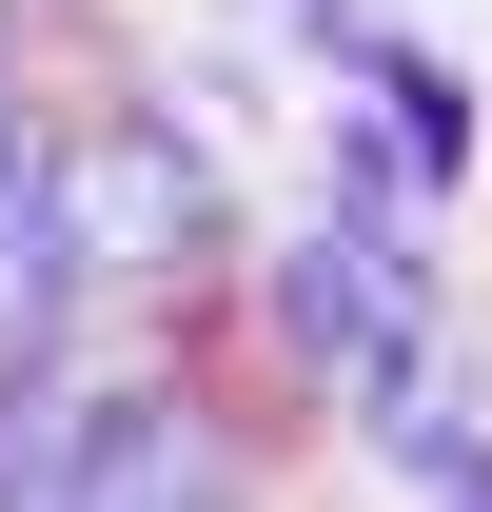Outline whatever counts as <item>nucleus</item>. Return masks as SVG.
Returning <instances> with one entry per match:
<instances>
[{
  "instance_id": "nucleus-5",
  "label": "nucleus",
  "mask_w": 492,
  "mask_h": 512,
  "mask_svg": "<svg viewBox=\"0 0 492 512\" xmlns=\"http://www.w3.org/2000/svg\"><path fill=\"white\" fill-rule=\"evenodd\" d=\"M20 40H40V0H0V79H20Z\"/></svg>"
},
{
  "instance_id": "nucleus-2",
  "label": "nucleus",
  "mask_w": 492,
  "mask_h": 512,
  "mask_svg": "<svg viewBox=\"0 0 492 512\" xmlns=\"http://www.w3.org/2000/svg\"><path fill=\"white\" fill-rule=\"evenodd\" d=\"M335 79H355V99H374V138L414 158V197H453V178L492 158V99H473L453 60H433V40H394V20H374V40H355Z\"/></svg>"
},
{
  "instance_id": "nucleus-3",
  "label": "nucleus",
  "mask_w": 492,
  "mask_h": 512,
  "mask_svg": "<svg viewBox=\"0 0 492 512\" xmlns=\"http://www.w3.org/2000/svg\"><path fill=\"white\" fill-rule=\"evenodd\" d=\"M414 493H433V512H492V414H453V434L414 453Z\"/></svg>"
},
{
  "instance_id": "nucleus-1",
  "label": "nucleus",
  "mask_w": 492,
  "mask_h": 512,
  "mask_svg": "<svg viewBox=\"0 0 492 512\" xmlns=\"http://www.w3.org/2000/svg\"><path fill=\"white\" fill-rule=\"evenodd\" d=\"M60 237L79 276H99V316L119 296H217V256H237V197H217V158H197L178 99H79L60 119Z\"/></svg>"
},
{
  "instance_id": "nucleus-4",
  "label": "nucleus",
  "mask_w": 492,
  "mask_h": 512,
  "mask_svg": "<svg viewBox=\"0 0 492 512\" xmlns=\"http://www.w3.org/2000/svg\"><path fill=\"white\" fill-rule=\"evenodd\" d=\"M20 138H40V79H0V178H20Z\"/></svg>"
}]
</instances>
